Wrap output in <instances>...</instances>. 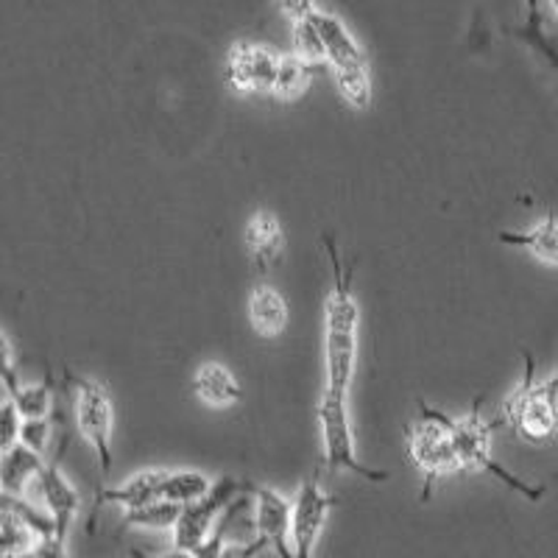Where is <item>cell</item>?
Listing matches in <instances>:
<instances>
[{
    "mask_svg": "<svg viewBox=\"0 0 558 558\" xmlns=\"http://www.w3.org/2000/svg\"><path fill=\"white\" fill-rule=\"evenodd\" d=\"M332 268V288L324 305V366H327V386L324 391L347 397L357 366V327H361V305H357L352 282L355 266L352 260L343 266L341 248L330 232L322 235Z\"/></svg>",
    "mask_w": 558,
    "mask_h": 558,
    "instance_id": "6da1fadb",
    "label": "cell"
},
{
    "mask_svg": "<svg viewBox=\"0 0 558 558\" xmlns=\"http://www.w3.org/2000/svg\"><path fill=\"white\" fill-rule=\"evenodd\" d=\"M500 418H492L486 422L483 418V397H477L475 405L463 416H447V427L452 433V445H456L458 461H461V470H477L486 472V475L497 477L502 486H508L511 492L522 495L525 500L539 502L547 495V486H536V483L522 481L520 475H514L511 470H506L495 456H492V433L495 427H500Z\"/></svg>",
    "mask_w": 558,
    "mask_h": 558,
    "instance_id": "7a4b0ae2",
    "label": "cell"
},
{
    "mask_svg": "<svg viewBox=\"0 0 558 558\" xmlns=\"http://www.w3.org/2000/svg\"><path fill=\"white\" fill-rule=\"evenodd\" d=\"M318 34H322L327 68L336 73V84L341 89L343 101L352 109L363 112L372 107V78H368V59L355 34L349 32L347 23L330 12L316 9L313 12Z\"/></svg>",
    "mask_w": 558,
    "mask_h": 558,
    "instance_id": "3957f363",
    "label": "cell"
},
{
    "mask_svg": "<svg viewBox=\"0 0 558 558\" xmlns=\"http://www.w3.org/2000/svg\"><path fill=\"white\" fill-rule=\"evenodd\" d=\"M418 405H422V416L408 427V458L422 475V500L427 502L441 477L463 470L456 445H452V433L447 427V413L427 402H418Z\"/></svg>",
    "mask_w": 558,
    "mask_h": 558,
    "instance_id": "277c9868",
    "label": "cell"
},
{
    "mask_svg": "<svg viewBox=\"0 0 558 558\" xmlns=\"http://www.w3.org/2000/svg\"><path fill=\"white\" fill-rule=\"evenodd\" d=\"M522 361H525V375H522L520 388L502 402V413L497 418L502 425L514 427L517 436L531 445H545L558 430L556 408L542 383H536V361L527 349H522Z\"/></svg>",
    "mask_w": 558,
    "mask_h": 558,
    "instance_id": "5b68a950",
    "label": "cell"
},
{
    "mask_svg": "<svg viewBox=\"0 0 558 558\" xmlns=\"http://www.w3.org/2000/svg\"><path fill=\"white\" fill-rule=\"evenodd\" d=\"M318 430H322V447H324V466L330 472H355L363 481L386 483L388 472L372 470L357 458L355 433H352V422H349L347 397L338 393H322L318 402Z\"/></svg>",
    "mask_w": 558,
    "mask_h": 558,
    "instance_id": "8992f818",
    "label": "cell"
},
{
    "mask_svg": "<svg viewBox=\"0 0 558 558\" xmlns=\"http://www.w3.org/2000/svg\"><path fill=\"white\" fill-rule=\"evenodd\" d=\"M246 488L248 483L223 475L213 483V488H209L202 500L184 506L177 525H173V550H184V553L202 550V547L207 545L209 536L216 533L221 514H227L229 508L241 500V495L246 492Z\"/></svg>",
    "mask_w": 558,
    "mask_h": 558,
    "instance_id": "52a82bcc",
    "label": "cell"
},
{
    "mask_svg": "<svg viewBox=\"0 0 558 558\" xmlns=\"http://www.w3.org/2000/svg\"><path fill=\"white\" fill-rule=\"evenodd\" d=\"M64 380L76 391V430L93 447L101 472L112 470V430L114 405L107 388L89 377L64 372Z\"/></svg>",
    "mask_w": 558,
    "mask_h": 558,
    "instance_id": "ba28073f",
    "label": "cell"
},
{
    "mask_svg": "<svg viewBox=\"0 0 558 558\" xmlns=\"http://www.w3.org/2000/svg\"><path fill=\"white\" fill-rule=\"evenodd\" d=\"M293 511H291V542L296 558H313L316 556V545L322 539V531L327 525L332 508L338 500L327 495L318 481V472L302 481L296 497H293Z\"/></svg>",
    "mask_w": 558,
    "mask_h": 558,
    "instance_id": "9c48e42d",
    "label": "cell"
},
{
    "mask_svg": "<svg viewBox=\"0 0 558 558\" xmlns=\"http://www.w3.org/2000/svg\"><path fill=\"white\" fill-rule=\"evenodd\" d=\"M248 497H254V539H260L279 558H296L291 542L293 502L257 483H248Z\"/></svg>",
    "mask_w": 558,
    "mask_h": 558,
    "instance_id": "30bf717a",
    "label": "cell"
},
{
    "mask_svg": "<svg viewBox=\"0 0 558 558\" xmlns=\"http://www.w3.org/2000/svg\"><path fill=\"white\" fill-rule=\"evenodd\" d=\"M279 53L257 43H235L227 57V84L238 93H274Z\"/></svg>",
    "mask_w": 558,
    "mask_h": 558,
    "instance_id": "8fae6325",
    "label": "cell"
},
{
    "mask_svg": "<svg viewBox=\"0 0 558 558\" xmlns=\"http://www.w3.org/2000/svg\"><path fill=\"white\" fill-rule=\"evenodd\" d=\"M59 461H62V458L53 456L51 461L45 463L37 483H39V495H43V502H45V511H48V517L53 520V536L68 542L70 527H73V520H76L78 508H82V497H78L76 486L62 475Z\"/></svg>",
    "mask_w": 558,
    "mask_h": 558,
    "instance_id": "7c38bea8",
    "label": "cell"
},
{
    "mask_svg": "<svg viewBox=\"0 0 558 558\" xmlns=\"http://www.w3.org/2000/svg\"><path fill=\"white\" fill-rule=\"evenodd\" d=\"M168 470H143L123 481L121 486L98 488L96 502H93V514H89V533L96 531V517L104 506H121L123 511L146 506V502L162 500V483H166Z\"/></svg>",
    "mask_w": 558,
    "mask_h": 558,
    "instance_id": "4fadbf2b",
    "label": "cell"
},
{
    "mask_svg": "<svg viewBox=\"0 0 558 558\" xmlns=\"http://www.w3.org/2000/svg\"><path fill=\"white\" fill-rule=\"evenodd\" d=\"M243 238H246L248 257H252L254 268L260 274H266L268 268H274L282 260V252H286V229H282V223H279V218L274 216L271 209H257L248 218L246 235Z\"/></svg>",
    "mask_w": 558,
    "mask_h": 558,
    "instance_id": "5bb4252c",
    "label": "cell"
},
{
    "mask_svg": "<svg viewBox=\"0 0 558 558\" xmlns=\"http://www.w3.org/2000/svg\"><path fill=\"white\" fill-rule=\"evenodd\" d=\"M288 318H291L288 299L271 282H257L248 291V324H252V330L257 336L274 341V338L286 332Z\"/></svg>",
    "mask_w": 558,
    "mask_h": 558,
    "instance_id": "9a60e30c",
    "label": "cell"
},
{
    "mask_svg": "<svg viewBox=\"0 0 558 558\" xmlns=\"http://www.w3.org/2000/svg\"><path fill=\"white\" fill-rule=\"evenodd\" d=\"M193 393L207 408H232L235 402L243 400V386L235 377V372H229L223 363L207 361L196 368L193 375Z\"/></svg>",
    "mask_w": 558,
    "mask_h": 558,
    "instance_id": "2e32d148",
    "label": "cell"
},
{
    "mask_svg": "<svg viewBox=\"0 0 558 558\" xmlns=\"http://www.w3.org/2000/svg\"><path fill=\"white\" fill-rule=\"evenodd\" d=\"M497 241L502 246H514L531 252L536 260L547 263V266H558V216L556 209H547V216L542 218L536 227L531 229H502L497 232Z\"/></svg>",
    "mask_w": 558,
    "mask_h": 558,
    "instance_id": "e0dca14e",
    "label": "cell"
},
{
    "mask_svg": "<svg viewBox=\"0 0 558 558\" xmlns=\"http://www.w3.org/2000/svg\"><path fill=\"white\" fill-rule=\"evenodd\" d=\"M45 463L48 461L26 445H17L9 452H0V495H26L28 483L37 481Z\"/></svg>",
    "mask_w": 558,
    "mask_h": 558,
    "instance_id": "ac0fdd59",
    "label": "cell"
},
{
    "mask_svg": "<svg viewBox=\"0 0 558 558\" xmlns=\"http://www.w3.org/2000/svg\"><path fill=\"white\" fill-rule=\"evenodd\" d=\"M527 14L522 26H508L506 34H511L514 39H520L522 45H527L547 68L558 76V43L545 32V17H542L539 0H525Z\"/></svg>",
    "mask_w": 558,
    "mask_h": 558,
    "instance_id": "d6986e66",
    "label": "cell"
},
{
    "mask_svg": "<svg viewBox=\"0 0 558 558\" xmlns=\"http://www.w3.org/2000/svg\"><path fill=\"white\" fill-rule=\"evenodd\" d=\"M322 64L311 62V59L299 57V53H282L279 57V70H277V84H274V96L293 101V98H302L307 93V87L313 84V78L322 73Z\"/></svg>",
    "mask_w": 558,
    "mask_h": 558,
    "instance_id": "ffe728a7",
    "label": "cell"
},
{
    "mask_svg": "<svg viewBox=\"0 0 558 558\" xmlns=\"http://www.w3.org/2000/svg\"><path fill=\"white\" fill-rule=\"evenodd\" d=\"M179 514H182V506L168 500H154L146 506L132 508V511H123V531H132V527H143V531H173Z\"/></svg>",
    "mask_w": 558,
    "mask_h": 558,
    "instance_id": "44dd1931",
    "label": "cell"
},
{
    "mask_svg": "<svg viewBox=\"0 0 558 558\" xmlns=\"http://www.w3.org/2000/svg\"><path fill=\"white\" fill-rule=\"evenodd\" d=\"M213 488V481H209L204 472L198 470H168L166 483H162V500L177 502V506H191V502L202 500Z\"/></svg>",
    "mask_w": 558,
    "mask_h": 558,
    "instance_id": "7402d4cb",
    "label": "cell"
},
{
    "mask_svg": "<svg viewBox=\"0 0 558 558\" xmlns=\"http://www.w3.org/2000/svg\"><path fill=\"white\" fill-rule=\"evenodd\" d=\"M9 400L23 418H48L53 416V386L51 383H20Z\"/></svg>",
    "mask_w": 558,
    "mask_h": 558,
    "instance_id": "603a6c76",
    "label": "cell"
},
{
    "mask_svg": "<svg viewBox=\"0 0 558 558\" xmlns=\"http://www.w3.org/2000/svg\"><path fill=\"white\" fill-rule=\"evenodd\" d=\"M293 43H296V51L293 53H299V57H305L311 59V62L327 68V53H324L322 34H318L316 23H313V14H307V17L293 23Z\"/></svg>",
    "mask_w": 558,
    "mask_h": 558,
    "instance_id": "cb8c5ba5",
    "label": "cell"
},
{
    "mask_svg": "<svg viewBox=\"0 0 558 558\" xmlns=\"http://www.w3.org/2000/svg\"><path fill=\"white\" fill-rule=\"evenodd\" d=\"M53 436V416L48 418H23V430H20V445L32 447L34 452L45 456Z\"/></svg>",
    "mask_w": 558,
    "mask_h": 558,
    "instance_id": "d4e9b609",
    "label": "cell"
},
{
    "mask_svg": "<svg viewBox=\"0 0 558 558\" xmlns=\"http://www.w3.org/2000/svg\"><path fill=\"white\" fill-rule=\"evenodd\" d=\"M20 430H23V416L7 397L0 402V452H9L20 445Z\"/></svg>",
    "mask_w": 558,
    "mask_h": 558,
    "instance_id": "484cf974",
    "label": "cell"
},
{
    "mask_svg": "<svg viewBox=\"0 0 558 558\" xmlns=\"http://www.w3.org/2000/svg\"><path fill=\"white\" fill-rule=\"evenodd\" d=\"M0 386L7 388V393H12L14 388L20 386L17 363H14V347L3 330H0Z\"/></svg>",
    "mask_w": 558,
    "mask_h": 558,
    "instance_id": "4316f807",
    "label": "cell"
},
{
    "mask_svg": "<svg viewBox=\"0 0 558 558\" xmlns=\"http://www.w3.org/2000/svg\"><path fill=\"white\" fill-rule=\"evenodd\" d=\"M26 558H70L68 556V542L57 539V536H45V539L34 542L32 550Z\"/></svg>",
    "mask_w": 558,
    "mask_h": 558,
    "instance_id": "83f0119b",
    "label": "cell"
},
{
    "mask_svg": "<svg viewBox=\"0 0 558 558\" xmlns=\"http://www.w3.org/2000/svg\"><path fill=\"white\" fill-rule=\"evenodd\" d=\"M279 9L291 17V23L316 12V0H277Z\"/></svg>",
    "mask_w": 558,
    "mask_h": 558,
    "instance_id": "f1b7e54d",
    "label": "cell"
},
{
    "mask_svg": "<svg viewBox=\"0 0 558 558\" xmlns=\"http://www.w3.org/2000/svg\"><path fill=\"white\" fill-rule=\"evenodd\" d=\"M132 558H198V556L196 553H184V550H171V553H162V556H151V553L132 550Z\"/></svg>",
    "mask_w": 558,
    "mask_h": 558,
    "instance_id": "f546056e",
    "label": "cell"
},
{
    "mask_svg": "<svg viewBox=\"0 0 558 558\" xmlns=\"http://www.w3.org/2000/svg\"><path fill=\"white\" fill-rule=\"evenodd\" d=\"M550 7H553V12H556V17H558V0H550Z\"/></svg>",
    "mask_w": 558,
    "mask_h": 558,
    "instance_id": "4dcf8cb0",
    "label": "cell"
}]
</instances>
